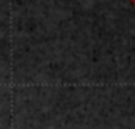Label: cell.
I'll return each mask as SVG.
<instances>
[{"instance_id": "6da1fadb", "label": "cell", "mask_w": 135, "mask_h": 129, "mask_svg": "<svg viewBox=\"0 0 135 129\" xmlns=\"http://www.w3.org/2000/svg\"><path fill=\"white\" fill-rule=\"evenodd\" d=\"M131 3H132V5L135 6V0H131Z\"/></svg>"}]
</instances>
